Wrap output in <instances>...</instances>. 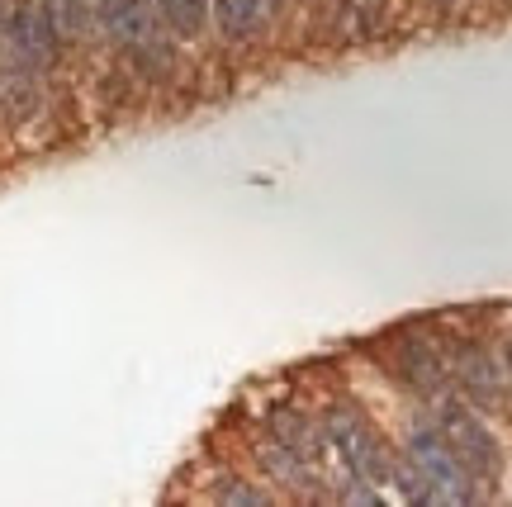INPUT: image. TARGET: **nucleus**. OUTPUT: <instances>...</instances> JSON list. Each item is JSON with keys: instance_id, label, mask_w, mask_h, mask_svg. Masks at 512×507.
<instances>
[{"instance_id": "obj_2", "label": "nucleus", "mask_w": 512, "mask_h": 507, "mask_svg": "<svg viewBox=\"0 0 512 507\" xmlns=\"http://www.w3.org/2000/svg\"><path fill=\"white\" fill-rule=\"evenodd\" d=\"M328 441L337 446V455H342V465H347L351 479H361V484H384V479L394 474V465H389V455H384V446H380V436L370 432L361 413L332 408Z\"/></svg>"}, {"instance_id": "obj_3", "label": "nucleus", "mask_w": 512, "mask_h": 507, "mask_svg": "<svg viewBox=\"0 0 512 507\" xmlns=\"http://www.w3.org/2000/svg\"><path fill=\"white\" fill-rule=\"evenodd\" d=\"M437 432L451 441V451L465 460V470L475 474V479H494V474L503 470V451H498L494 432H489L465 403H441Z\"/></svg>"}, {"instance_id": "obj_4", "label": "nucleus", "mask_w": 512, "mask_h": 507, "mask_svg": "<svg viewBox=\"0 0 512 507\" xmlns=\"http://www.w3.org/2000/svg\"><path fill=\"white\" fill-rule=\"evenodd\" d=\"M53 43H57V29L48 10H38V5H19L15 19H10V48L24 67H48L53 62Z\"/></svg>"}, {"instance_id": "obj_5", "label": "nucleus", "mask_w": 512, "mask_h": 507, "mask_svg": "<svg viewBox=\"0 0 512 507\" xmlns=\"http://www.w3.org/2000/svg\"><path fill=\"white\" fill-rule=\"evenodd\" d=\"M100 10V24L114 43H143L147 29H152V15H147V0H95Z\"/></svg>"}, {"instance_id": "obj_8", "label": "nucleus", "mask_w": 512, "mask_h": 507, "mask_svg": "<svg viewBox=\"0 0 512 507\" xmlns=\"http://www.w3.org/2000/svg\"><path fill=\"white\" fill-rule=\"evenodd\" d=\"M152 5L181 38H195L204 29V19H209V0H152Z\"/></svg>"}, {"instance_id": "obj_10", "label": "nucleus", "mask_w": 512, "mask_h": 507, "mask_svg": "<svg viewBox=\"0 0 512 507\" xmlns=\"http://www.w3.org/2000/svg\"><path fill=\"white\" fill-rule=\"evenodd\" d=\"M219 503H247V507H256V503H266V493H261V489H247L242 479H223Z\"/></svg>"}, {"instance_id": "obj_11", "label": "nucleus", "mask_w": 512, "mask_h": 507, "mask_svg": "<svg viewBox=\"0 0 512 507\" xmlns=\"http://www.w3.org/2000/svg\"><path fill=\"white\" fill-rule=\"evenodd\" d=\"M441 5H451V0H441Z\"/></svg>"}, {"instance_id": "obj_6", "label": "nucleus", "mask_w": 512, "mask_h": 507, "mask_svg": "<svg viewBox=\"0 0 512 507\" xmlns=\"http://www.w3.org/2000/svg\"><path fill=\"white\" fill-rule=\"evenodd\" d=\"M266 5L271 0H214V19H219V34L242 43V38H252L261 29V19H266Z\"/></svg>"}, {"instance_id": "obj_9", "label": "nucleus", "mask_w": 512, "mask_h": 507, "mask_svg": "<svg viewBox=\"0 0 512 507\" xmlns=\"http://www.w3.org/2000/svg\"><path fill=\"white\" fill-rule=\"evenodd\" d=\"M403 365H413L408 375H413V384H422V389H437V384H441L437 361H432L422 346H408V351H403Z\"/></svg>"}, {"instance_id": "obj_12", "label": "nucleus", "mask_w": 512, "mask_h": 507, "mask_svg": "<svg viewBox=\"0 0 512 507\" xmlns=\"http://www.w3.org/2000/svg\"><path fill=\"white\" fill-rule=\"evenodd\" d=\"M271 5H275V0H271Z\"/></svg>"}, {"instance_id": "obj_1", "label": "nucleus", "mask_w": 512, "mask_h": 507, "mask_svg": "<svg viewBox=\"0 0 512 507\" xmlns=\"http://www.w3.org/2000/svg\"><path fill=\"white\" fill-rule=\"evenodd\" d=\"M408 460L427 479L432 503H475V474L465 470V460L451 451V441L432 427H418L408 436Z\"/></svg>"}, {"instance_id": "obj_7", "label": "nucleus", "mask_w": 512, "mask_h": 507, "mask_svg": "<svg viewBox=\"0 0 512 507\" xmlns=\"http://www.w3.org/2000/svg\"><path fill=\"white\" fill-rule=\"evenodd\" d=\"M456 375L470 384V394H475V399H494V394H498V370H494V361H489L484 351H475V346L456 356Z\"/></svg>"}]
</instances>
